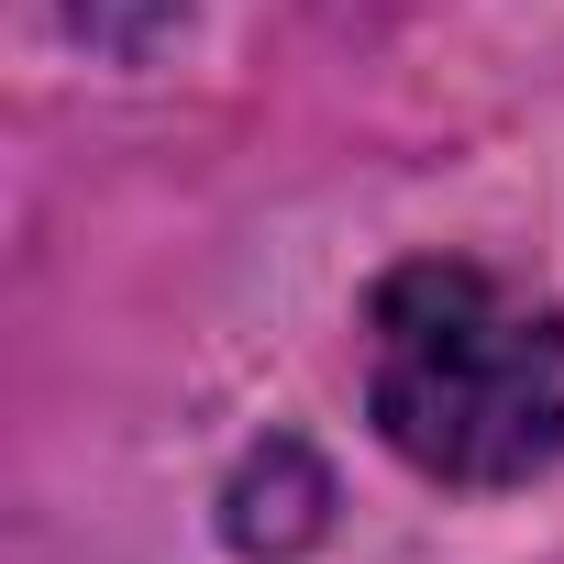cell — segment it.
I'll return each mask as SVG.
<instances>
[{
    "mask_svg": "<svg viewBox=\"0 0 564 564\" xmlns=\"http://www.w3.org/2000/svg\"><path fill=\"white\" fill-rule=\"evenodd\" d=\"M366 410L432 487H531L564 454V311L465 254H410L366 300Z\"/></svg>",
    "mask_w": 564,
    "mask_h": 564,
    "instance_id": "1",
    "label": "cell"
},
{
    "mask_svg": "<svg viewBox=\"0 0 564 564\" xmlns=\"http://www.w3.org/2000/svg\"><path fill=\"white\" fill-rule=\"evenodd\" d=\"M322 520H333V476L300 443H265L232 476V498H221V542L232 553H300V542H322Z\"/></svg>",
    "mask_w": 564,
    "mask_h": 564,
    "instance_id": "2",
    "label": "cell"
}]
</instances>
